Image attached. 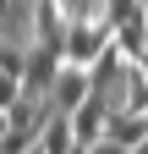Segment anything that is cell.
Here are the masks:
<instances>
[{"mask_svg":"<svg viewBox=\"0 0 148 154\" xmlns=\"http://www.w3.org/2000/svg\"><path fill=\"white\" fill-rule=\"evenodd\" d=\"M110 44H115V22H110L104 11L77 17V22L66 28V66H93Z\"/></svg>","mask_w":148,"mask_h":154,"instance_id":"cell-1","label":"cell"},{"mask_svg":"<svg viewBox=\"0 0 148 154\" xmlns=\"http://www.w3.org/2000/svg\"><path fill=\"white\" fill-rule=\"evenodd\" d=\"M61 66H66V38H28V77H22V94H28V99H49Z\"/></svg>","mask_w":148,"mask_h":154,"instance_id":"cell-2","label":"cell"},{"mask_svg":"<svg viewBox=\"0 0 148 154\" xmlns=\"http://www.w3.org/2000/svg\"><path fill=\"white\" fill-rule=\"evenodd\" d=\"M110 110H115V105H110L104 94H88V99H82L77 110H71V132H77V143H82V149L104 143V127H110Z\"/></svg>","mask_w":148,"mask_h":154,"instance_id":"cell-3","label":"cell"},{"mask_svg":"<svg viewBox=\"0 0 148 154\" xmlns=\"http://www.w3.org/2000/svg\"><path fill=\"white\" fill-rule=\"evenodd\" d=\"M88 94H93V77H88V66H61V77H55V88H49V105L61 110V116H71Z\"/></svg>","mask_w":148,"mask_h":154,"instance_id":"cell-4","label":"cell"},{"mask_svg":"<svg viewBox=\"0 0 148 154\" xmlns=\"http://www.w3.org/2000/svg\"><path fill=\"white\" fill-rule=\"evenodd\" d=\"M115 110H137V116H148V72H143L137 61H126V72H121Z\"/></svg>","mask_w":148,"mask_h":154,"instance_id":"cell-5","label":"cell"},{"mask_svg":"<svg viewBox=\"0 0 148 154\" xmlns=\"http://www.w3.org/2000/svg\"><path fill=\"white\" fill-rule=\"evenodd\" d=\"M104 138H110V143H126V149L148 143V116H137V110H110Z\"/></svg>","mask_w":148,"mask_h":154,"instance_id":"cell-6","label":"cell"},{"mask_svg":"<svg viewBox=\"0 0 148 154\" xmlns=\"http://www.w3.org/2000/svg\"><path fill=\"white\" fill-rule=\"evenodd\" d=\"M115 50L126 55V61H143L148 55V11L137 17V22H121L115 28Z\"/></svg>","mask_w":148,"mask_h":154,"instance_id":"cell-7","label":"cell"},{"mask_svg":"<svg viewBox=\"0 0 148 154\" xmlns=\"http://www.w3.org/2000/svg\"><path fill=\"white\" fill-rule=\"evenodd\" d=\"M99 11H104L110 22L121 28V22H137V17H143L148 6H143V0H99Z\"/></svg>","mask_w":148,"mask_h":154,"instance_id":"cell-8","label":"cell"},{"mask_svg":"<svg viewBox=\"0 0 148 154\" xmlns=\"http://www.w3.org/2000/svg\"><path fill=\"white\" fill-rule=\"evenodd\" d=\"M88 154H132V149H126V143H110V138H104V143H93Z\"/></svg>","mask_w":148,"mask_h":154,"instance_id":"cell-9","label":"cell"},{"mask_svg":"<svg viewBox=\"0 0 148 154\" xmlns=\"http://www.w3.org/2000/svg\"><path fill=\"white\" fill-rule=\"evenodd\" d=\"M132 154H148V143H137V149H132Z\"/></svg>","mask_w":148,"mask_h":154,"instance_id":"cell-10","label":"cell"},{"mask_svg":"<svg viewBox=\"0 0 148 154\" xmlns=\"http://www.w3.org/2000/svg\"><path fill=\"white\" fill-rule=\"evenodd\" d=\"M137 66H143V72H148V55H143V61H137Z\"/></svg>","mask_w":148,"mask_h":154,"instance_id":"cell-11","label":"cell"},{"mask_svg":"<svg viewBox=\"0 0 148 154\" xmlns=\"http://www.w3.org/2000/svg\"><path fill=\"white\" fill-rule=\"evenodd\" d=\"M71 154H88V149H82V143H77V149H71Z\"/></svg>","mask_w":148,"mask_h":154,"instance_id":"cell-12","label":"cell"},{"mask_svg":"<svg viewBox=\"0 0 148 154\" xmlns=\"http://www.w3.org/2000/svg\"><path fill=\"white\" fill-rule=\"evenodd\" d=\"M33 154H44V149H33Z\"/></svg>","mask_w":148,"mask_h":154,"instance_id":"cell-13","label":"cell"},{"mask_svg":"<svg viewBox=\"0 0 148 154\" xmlns=\"http://www.w3.org/2000/svg\"><path fill=\"white\" fill-rule=\"evenodd\" d=\"M143 6H148V0H143Z\"/></svg>","mask_w":148,"mask_h":154,"instance_id":"cell-14","label":"cell"}]
</instances>
